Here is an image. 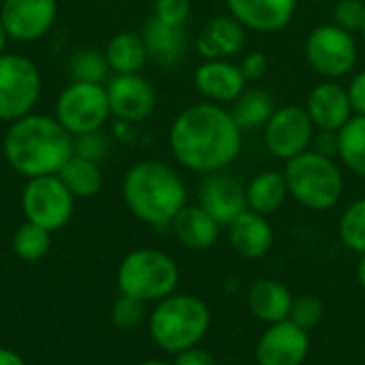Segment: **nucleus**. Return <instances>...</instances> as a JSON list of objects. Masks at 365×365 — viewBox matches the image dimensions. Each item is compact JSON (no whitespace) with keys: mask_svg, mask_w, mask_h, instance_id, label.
Returning <instances> with one entry per match:
<instances>
[{"mask_svg":"<svg viewBox=\"0 0 365 365\" xmlns=\"http://www.w3.org/2000/svg\"><path fill=\"white\" fill-rule=\"evenodd\" d=\"M242 128L231 111L218 103H195L173 120L169 148L173 158L197 173L225 171L242 154Z\"/></svg>","mask_w":365,"mask_h":365,"instance_id":"nucleus-1","label":"nucleus"},{"mask_svg":"<svg viewBox=\"0 0 365 365\" xmlns=\"http://www.w3.org/2000/svg\"><path fill=\"white\" fill-rule=\"evenodd\" d=\"M4 156L28 180L56 175L73 156V135L56 118L28 113L11 122L4 135Z\"/></svg>","mask_w":365,"mask_h":365,"instance_id":"nucleus-2","label":"nucleus"},{"mask_svg":"<svg viewBox=\"0 0 365 365\" xmlns=\"http://www.w3.org/2000/svg\"><path fill=\"white\" fill-rule=\"evenodd\" d=\"M126 207L145 225L169 227L186 205V184L178 171L160 160H141L126 171L124 178Z\"/></svg>","mask_w":365,"mask_h":365,"instance_id":"nucleus-3","label":"nucleus"},{"mask_svg":"<svg viewBox=\"0 0 365 365\" xmlns=\"http://www.w3.org/2000/svg\"><path fill=\"white\" fill-rule=\"evenodd\" d=\"M212 325L210 306L188 293H173L160 302L150 317V336L158 349L178 355L199 346Z\"/></svg>","mask_w":365,"mask_h":365,"instance_id":"nucleus-4","label":"nucleus"},{"mask_svg":"<svg viewBox=\"0 0 365 365\" xmlns=\"http://www.w3.org/2000/svg\"><path fill=\"white\" fill-rule=\"evenodd\" d=\"M284 180L289 197L312 212L336 207L344 195V175L329 154L306 150L284 163Z\"/></svg>","mask_w":365,"mask_h":365,"instance_id":"nucleus-5","label":"nucleus"},{"mask_svg":"<svg viewBox=\"0 0 365 365\" xmlns=\"http://www.w3.org/2000/svg\"><path fill=\"white\" fill-rule=\"evenodd\" d=\"M115 280L122 295L148 304L160 302L175 293L180 282V269L167 252L154 248H139L122 259Z\"/></svg>","mask_w":365,"mask_h":365,"instance_id":"nucleus-6","label":"nucleus"},{"mask_svg":"<svg viewBox=\"0 0 365 365\" xmlns=\"http://www.w3.org/2000/svg\"><path fill=\"white\" fill-rule=\"evenodd\" d=\"M306 62L325 79H340L357 64V43L353 32L331 24L312 28L304 43Z\"/></svg>","mask_w":365,"mask_h":365,"instance_id":"nucleus-7","label":"nucleus"},{"mask_svg":"<svg viewBox=\"0 0 365 365\" xmlns=\"http://www.w3.org/2000/svg\"><path fill=\"white\" fill-rule=\"evenodd\" d=\"M41 94V75L32 60L0 53V120L15 122L32 111Z\"/></svg>","mask_w":365,"mask_h":365,"instance_id":"nucleus-8","label":"nucleus"},{"mask_svg":"<svg viewBox=\"0 0 365 365\" xmlns=\"http://www.w3.org/2000/svg\"><path fill=\"white\" fill-rule=\"evenodd\" d=\"M109 113L107 90L101 83L73 81L62 90L56 103V120L73 137L101 130Z\"/></svg>","mask_w":365,"mask_h":365,"instance_id":"nucleus-9","label":"nucleus"},{"mask_svg":"<svg viewBox=\"0 0 365 365\" xmlns=\"http://www.w3.org/2000/svg\"><path fill=\"white\" fill-rule=\"evenodd\" d=\"M73 207L75 197L58 173L28 180L21 195V210L26 220L47 231L62 229L71 220Z\"/></svg>","mask_w":365,"mask_h":365,"instance_id":"nucleus-10","label":"nucleus"},{"mask_svg":"<svg viewBox=\"0 0 365 365\" xmlns=\"http://www.w3.org/2000/svg\"><path fill=\"white\" fill-rule=\"evenodd\" d=\"M317 126L312 124L308 111L297 105H284L278 107L267 124L263 126V139L269 154H274L280 160H291L297 154H304L310 150L314 141Z\"/></svg>","mask_w":365,"mask_h":365,"instance_id":"nucleus-11","label":"nucleus"},{"mask_svg":"<svg viewBox=\"0 0 365 365\" xmlns=\"http://www.w3.org/2000/svg\"><path fill=\"white\" fill-rule=\"evenodd\" d=\"M310 353V331L293 321L267 325L255 346L257 365H304Z\"/></svg>","mask_w":365,"mask_h":365,"instance_id":"nucleus-12","label":"nucleus"},{"mask_svg":"<svg viewBox=\"0 0 365 365\" xmlns=\"http://www.w3.org/2000/svg\"><path fill=\"white\" fill-rule=\"evenodd\" d=\"M56 0H4L0 6V19L6 34L21 43L45 36L56 21Z\"/></svg>","mask_w":365,"mask_h":365,"instance_id":"nucleus-13","label":"nucleus"},{"mask_svg":"<svg viewBox=\"0 0 365 365\" xmlns=\"http://www.w3.org/2000/svg\"><path fill=\"white\" fill-rule=\"evenodd\" d=\"M199 205L220 225V227H229L240 214H244L248 210V201H246V186L225 173V171H216L205 175L201 188H199Z\"/></svg>","mask_w":365,"mask_h":365,"instance_id":"nucleus-14","label":"nucleus"},{"mask_svg":"<svg viewBox=\"0 0 365 365\" xmlns=\"http://www.w3.org/2000/svg\"><path fill=\"white\" fill-rule=\"evenodd\" d=\"M107 90L109 109L124 122H139L145 120L156 105V92L148 79L139 73L133 75H115Z\"/></svg>","mask_w":365,"mask_h":365,"instance_id":"nucleus-15","label":"nucleus"},{"mask_svg":"<svg viewBox=\"0 0 365 365\" xmlns=\"http://www.w3.org/2000/svg\"><path fill=\"white\" fill-rule=\"evenodd\" d=\"M312 124L325 133H338L355 113L349 98V90L334 79L314 86L304 107Z\"/></svg>","mask_w":365,"mask_h":365,"instance_id":"nucleus-16","label":"nucleus"},{"mask_svg":"<svg viewBox=\"0 0 365 365\" xmlns=\"http://www.w3.org/2000/svg\"><path fill=\"white\" fill-rule=\"evenodd\" d=\"M229 13L252 32L284 30L297 9V0H227Z\"/></svg>","mask_w":365,"mask_h":365,"instance_id":"nucleus-17","label":"nucleus"},{"mask_svg":"<svg viewBox=\"0 0 365 365\" xmlns=\"http://www.w3.org/2000/svg\"><path fill=\"white\" fill-rule=\"evenodd\" d=\"M246 77L242 75V68L227 58L205 60L195 71V86L197 90L212 103L225 105L233 103L244 90H246Z\"/></svg>","mask_w":365,"mask_h":365,"instance_id":"nucleus-18","label":"nucleus"},{"mask_svg":"<svg viewBox=\"0 0 365 365\" xmlns=\"http://www.w3.org/2000/svg\"><path fill=\"white\" fill-rule=\"evenodd\" d=\"M246 41H248L246 26L229 13V15H218L205 24V28L197 36V49L205 60L229 58L244 51Z\"/></svg>","mask_w":365,"mask_h":365,"instance_id":"nucleus-19","label":"nucleus"},{"mask_svg":"<svg viewBox=\"0 0 365 365\" xmlns=\"http://www.w3.org/2000/svg\"><path fill=\"white\" fill-rule=\"evenodd\" d=\"M293 299V293L274 278H261L246 291V306L250 314L265 325L289 321Z\"/></svg>","mask_w":365,"mask_h":365,"instance_id":"nucleus-20","label":"nucleus"},{"mask_svg":"<svg viewBox=\"0 0 365 365\" xmlns=\"http://www.w3.org/2000/svg\"><path fill=\"white\" fill-rule=\"evenodd\" d=\"M229 244L242 259H261L274 246V229L267 216L246 210L229 227Z\"/></svg>","mask_w":365,"mask_h":365,"instance_id":"nucleus-21","label":"nucleus"},{"mask_svg":"<svg viewBox=\"0 0 365 365\" xmlns=\"http://www.w3.org/2000/svg\"><path fill=\"white\" fill-rule=\"evenodd\" d=\"M171 229L180 244L190 250H207L220 237V225L201 207V205H184L180 214L173 218Z\"/></svg>","mask_w":365,"mask_h":365,"instance_id":"nucleus-22","label":"nucleus"},{"mask_svg":"<svg viewBox=\"0 0 365 365\" xmlns=\"http://www.w3.org/2000/svg\"><path fill=\"white\" fill-rule=\"evenodd\" d=\"M143 43L148 56L163 66L178 64L186 53V32L184 26H169L152 17L143 28Z\"/></svg>","mask_w":365,"mask_h":365,"instance_id":"nucleus-23","label":"nucleus"},{"mask_svg":"<svg viewBox=\"0 0 365 365\" xmlns=\"http://www.w3.org/2000/svg\"><path fill=\"white\" fill-rule=\"evenodd\" d=\"M289 197L287 180L282 171H261L246 184L248 210L269 216L278 212Z\"/></svg>","mask_w":365,"mask_h":365,"instance_id":"nucleus-24","label":"nucleus"},{"mask_svg":"<svg viewBox=\"0 0 365 365\" xmlns=\"http://www.w3.org/2000/svg\"><path fill=\"white\" fill-rule=\"evenodd\" d=\"M109 68L115 71V75H133L139 73L145 64L148 49L143 43V36L135 32H120L115 34L105 49Z\"/></svg>","mask_w":365,"mask_h":365,"instance_id":"nucleus-25","label":"nucleus"},{"mask_svg":"<svg viewBox=\"0 0 365 365\" xmlns=\"http://www.w3.org/2000/svg\"><path fill=\"white\" fill-rule=\"evenodd\" d=\"M229 111L242 130H255V128H263L267 124V120L272 118L276 107H274V98L267 90L246 88L231 103Z\"/></svg>","mask_w":365,"mask_h":365,"instance_id":"nucleus-26","label":"nucleus"},{"mask_svg":"<svg viewBox=\"0 0 365 365\" xmlns=\"http://www.w3.org/2000/svg\"><path fill=\"white\" fill-rule=\"evenodd\" d=\"M336 150L351 173L365 178V115H353L336 133Z\"/></svg>","mask_w":365,"mask_h":365,"instance_id":"nucleus-27","label":"nucleus"},{"mask_svg":"<svg viewBox=\"0 0 365 365\" xmlns=\"http://www.w3.org/2000/svg\"><path fill=\"white\" fill-rule=\"evenodd\" d=\"M58 175L66 184V188L73 192V197H81V199L94 197L103 186V173H101L98 163L75 156V154L64 163Z\"/></svg>","mask_w":365,"mask_h":365,"instance_id":"nucleus-28","label":"nucleus"},{"mask_svg":"<svg viewBox=\"0 0 365 365\" xmlns=\"http://www.w3.org/2000/svg\"><path fill=\"white\" fill-rule=\"evenodd\" d=\"M51 248V231L34 225V222H26L21 225L15 235H13V250L21 261H41Z\"/></svg>","mask_w":365,"mask_h":365,"instance_id":"nucleus-29","label":"nucleus"},{"mask_svg":"<svg viewBox=\"0 0 365 365\" xmlns=\"http://www.w3.org/2000/svg\"><path fill=\"white\" fill-rule=\"evenodd\" d=\"M338 235L342 244L355 255H365V197L353 201L338 220Z\"/></svg>","mask_w":365,"mask_h":365,"instance_id":"nucleus-30","label":"nucleus"},{"mask_svg":"<svg viewBox=\"0 0 365 365\" xmlns=\"http://www.w3.org/2000/svg\"><path fill=\"white\" fill-rule=\"evenodd\" d=\"M71 77L73 81H83V83H101L109 68L107 56L101 53L98 49H81L71 58Z\"/></svg>","mask_w":365,"mask_h":365,"instance_id":"nucleus-31","label":"nucleus"},{"mask_svg":"<svg viewBox=\"0 0 365 365\" xmlns=\"http://www.w3.org/2000/svg\"><path fill=\"white\" fill-rule=\"evenodd\" d=\"M325 317V304L319 295H299L293 299V308H291V317L289 321H293L297 327L310 331L314 329Z\"/></svg>","mask_w":365,"mask_h":365,"instance_id":"nucleus-32","label":"nucleus"},{"mask_svg":"<svg viewBox=\"0 0 365 365\" xmlns=\"http://www.w3.org/2000/svg\"><path fill=\"white\" fill-rule=\"evenodd\" d=\"M143 319H145V304L120 293V297L111 306L113 325L124 329V331H130V329L139 327L143 323Z\"/></svg>","mask_w":365,"mask_h":365,"instance_id":"nucleus-33","label":"nucleus"},{"mask_svg":"<svg viewBox=\"0 0 365 365\" xmlns=\"http://www.w3.org/2000/svg\"><path fill=\"white\" fill-rule=\"evenodd\" d=\"M334 24L353 34L361 32L365 24V0H338L334 6Z\"/></svg>","mask_w":365,"mask_h":365,"instance_id":"nucleus-34","label":"nucleus"},{"mask_svg":"<svg viewBox=\"0 0 365 365\" xmlns=\"http://www.w3.org/2000/svg\"><path fill=\"white\" fill-rule=\"evenodd\" d=\"M107 150H109V145H107L105 137L98 130L77 135L73 139V154L81 156V158H88V160H94V163L103 160L107 156Z\"/></svg>","mask_w":365,"mask_h":365,"instance_id":"nucleus-35","label":"nucleus"},{"mask_svg":"<svg viewBox=\"0 0 365 365\" xmlns=\"http://www.w3.org/2000/svg\"><path fill=\"white\" fill-rule=\"evenodd\" d=\"M190 15V0H154V17L169 26H184Z\"/></svg>","mask_w":365,"mask_h":365,"instance_id":"nucleus-36","label":"nucleus"},{"mask_svg":"<svg viewBox=\"0 0 365 365\" xmlns=\"http://www.w3.org/2000/svg\"><path fill=\"white\" fill-rule=\"evenodd\" d=\"M267 66H269V60L263 51H250L244 56L240 68H242V75L246 77V81H259L267 75Z\"/></svg>","mask_w":365,"mask_h":365,"instance_id":"nucleus-37","label":"nucleus"},{"mask_svg":"<svg viewBox=\"0 0 365 365\" xmlns=\"http://www.w3.org/2000/svg\"><path fill=\"white\" fill-rule=\"evenodd\" d=\"M346 90H349V98H351V105H353V113L355 115H365V68L359 71L357 75H353Z\"/></svg>","mask_w":365,"mask_h":365,"instance_id":"nucleus-38","label":"nucleus"},{"mask_svg":"<svg viewBox=\"0 0 365 365\" xmlns=\"http://www.w3.org/2000/svg\"><path fill=\"white\" fill-rule=\"evenodd\" d=\"M173 365H216V359L212 357V353H207L199 346H192V349L178 353Z\"/></svg>","mask_w":365,"mask_h":365,"instance_id":"nucleus-39","label":"nucleus"},{"mask_svg":"<svg viewBox=\"0 0 365 365\" xmlns=\"http://www.w3.org/2000/svg\"><path fill=\"white\" fill-rule=\"evenodd\" d=\"M0 365H26V364H24V359H21L17 353H13V351H9V349H0Z\"/></svg>","mask_w":365,"mask_h":365,"instance_id":"nucleus-40","label":"nucleus"},{"mask_svg":"<svg viewBox=\"0 0 365 365\" xmlns=\"http://www.w3.org/2000/svg\"><path fill=\"white\" fill-rule=\"evenodd\" d=\"M357 282L365 291V255L359 257V265H357Z\"/></svg>","mask_w":365,"mask_h":365,"instance_id":"nucleus-41","label":"nucleus"},{"mask_svg":"<svg viewBox=\"0 0 365 365\" xmlns=\"http://www.w3.org/2000/svg\"><path fill=\"white\" fill-rule=\"evenodd\" d=\"M6 38H9V34H6V28H4V24H2V19H0V53H4Z\"/></svg>","mask_w":365,"mask_h":365,"instance_id":"nucleus-42","label":"nucleus"},{"mask_svg":"<svg viewBox=\"0 0 365 365\" xmlns=\"http://www.w3.org/2000/svg\"><path fill=\"white\" fill-rule=\"evenodd\" d=\"M137 365H173V364H167V361H158V359H150V361H143V364H137Z\"/></svg>","mask_w":365,"mask_h":365,"instance_id":"nucleus-43","label":"nucleus"},{"mask_svg":"<svg viewBox=\"0 0 365 365\" xmlns=\"http://www.w3.org/2000/svg\"><path fill=\"white\" fill-rule=\"evenodd\" d=\"M361 34H364V38H365V24H364V30H361Z\"/></svg>","mask_w":365,"mask_h":365,"instance_id":"nucleus-44","label":"nucleus"}]
</instances>
